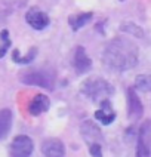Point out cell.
<instances>
[{"label":"cell","mask_w":151,"mask_h":157,"mask_svg":"<svg viewBox=\"0 0 151 157\" xmlns=\"http://www.w3.org/2000/svg\"><path fill=\"white\" fill-rule=\"evenodd\" d=\"M138 46L124 37H114L108 42L102 52V62L113 71H127L138 64Z\"/></svg>","instance_id":"cell-1"},{"label":"cell","mask_w":151,"mask_h":157,"mask_svg":"<svg viewBox=\"0 0 151 157\" xmlns=\"http://www.w3.org/2000/svg\"><path fill=\"white\" fill-rule=\"evenodd\" d=\"M80 90H81V94H85L88 98H90L93 102H101L104 99H108L114 92L113 86L107 80L99 77L88 78L86 82H83Z\"/></svg>","instance_id":"cell-2"},{"label":"cell","mask_w":151,"mask_h":157,"mask_svg":"<svg viewBox=\"0 0 151 157\" xmlns=\"http://www.w3.org/2000/svg\"><path fill=\"white\" fill-rule=\"evenodd\" d=\"M21 82L24 85L46 87L49 90H53V87H55V77H53V74H51L49 71H44V70L25 71L24 74H21Z\"/></svg>","instance_id":"cell-3"},{"label":"cell","mask_w":151,"mask_h":157,"mask_svg":"<svg viewBox=\"0 0 151 157\" xmlns=\"http://www.w3.org/2000/svg\"><path fill=\"white\" fill-rule=\"evenodd\" d=\"M136 157H151V120H145L139 128Z\"/></svg>","instance_id":"cell-4"},{"label":"cell","mask_w":151,"mask_h":157,"mask_svg":"<svg viewBox=\"0 0 151 157\" xmlns=\"http://www.w3.org/2000/svg\"><path fill=\"white\" fill-rule=\"evenodd\" d=\"M34 150V142L27 135H18L10 144V157H30Z\"/></svg>","instance_id":"cell-5"},{"label":"cell","mask_w":151,"mask_h":157,"mask_svg":"<svg viewBox=\"0 0 151 157\" xmlns=\"http://www.w3.org/2000/svg\"><path fill=\"white\" fill-rule=\"evenodd\" d=\"M25 21L31 28H34V30H37V31H42V30H44L46 27L51 24L49 17L44 13L42 9L36 8V6L34 8H30L28 10H27Z\"/></svg>","instance_id":"cell-6"},{"label":"cell","mask_w":151,"mask_h":157,"mask_svg":"<svg viewBox=\"0 0 151 157\" xmlns=\"http://www.w3.org/2000/svg\"><path fill=\"white\" fill-rule=\"evenodd\" d=\"M144 113V107L133 87L127 89V116L130 120H138Z\"/></svg>","instance_id":"cell-7"},{"label":"cell","mask_w":151,"mask_h":157,"mask_svg":"<svg viewBox=\"0 0 151 157\" xmlns=\"http://www.w3.org/2000/svg\"><path fill=\"white\" fill-rule=\"evenodd\" d=\"M73 65H74V68H76V71L79 74H85V73L90 71V68H92V61L88 56V53H86L83 46H77L76 48L74 56H73Z\"/></svg>","instance_id":"cell-8"},{"label":"cell","mask_w":151,"mask_h":157,"mask_svg":"<svg viewBox=\"0 0 151 157\" xmlns=\"http://www.w3.org/2000/svg\"><path fill=\"white\" fill-rule=\"evenodd\" d=\"M42 153L44 157H65V147L61 140L51 138L42 142Z\"/></svg>","instance_id":"cell-9"},{"label":"cell","mask_w":151,"mask_h":157,"mask_svg":"<svg viewBox=\"0 0 151 157\" xmlns=\"http://www.w3.org/2000/svg\"><path fill=\"white\" fill-rule=\"evenodd\" d=\"M80 133L83 135L85 141L88 142L89 145H90V144H93V142H101V141H102V133H101V129H99L93 122H90V120H85V122L81 123Z\"/></svg>","instance_id":"cell-10"},{"label":"cell","mask_w":151,"mask_h":157,"mask_svg":"<svg viewBox=\"0 0 151 157\" xmlns=\"http://www.w3.org/2000/svg\"><path fill=\"white\" fill-rule=\"evenodd\" d=\"M49 107H51L49 98L43 94H37L36 96H33V99L28 104V113L31 116H40L42 113L47 111Z\"/></svg>","instance_id":"cell-11"},{"label":"cell","mask_w":151,"mask_h":157,"mask_svg":"<svg viewBox=\"0 0 151 157\" xmlns=\"http://www.w3.org/2000/svg\"><path fill=\"white\" fill-rule=\"evenodd\" d=\"M95 119L99 120L102 124H105V126L111 124L115 120V113L113 110V107H111V102L108 99L101 101V108L98 111H95Z\"/></svg>","instance_id":"cell-12"},{"label":"cell","mask_w":151,"mask_h":157,"mask_svg":"<svg viewBox=\"0 0 151 157\" xmlns=\"http://www.w3.org/2000/svg\"><path fill=\"white\" fill-rule=\"evenodd\" d=\"M12 128V111L9 108L0 110V141L8 136Z\"/></svg>","instance_id":"cell-13"},{"label":"cell","mask_w":151,"mask_h":157,"mask_svg":"<svg viewBox=\"0 0 151 157\" xmlns=\"http://www.w3.org/2000/svg\"><path fill=\"white\" fill-rule=\"evenodd\" d=\"M92 17H93L92 12H85V13H79V15H71L68 18V24L71 25L73 31H77L81 27L86 25L89 21L92 19Z\"/></svg>","instance_id":"cell-14"},{"label":"cell","mask_w":151,"mask_h":157,"mask_svg":"<svg viewBox=\"0 0 151 157\" xmlns=\"http://www.w3.org/2000/svg\"><path fill=\"white\" fill-rule=\"evenodd\" d=\"M36 55H37V48H31L25 56H19L18 49H13V52H12V59L17 62V64H19V65H28V64H31V62L34 61Z\"/></svg>","instance_id":"cell-15"},{"label":"cell","mask_w":151,"mask_h":157,"mask_svg":"<svg viewBox=\"0 0 151 157\" xmlns=\"http://www.w3.org/2000/svg\"><path fill=\"white\" fill-rule=\"evenodd\" d=\"M135 87L144 92H151V74H139L135 78Z\"/></svg>","instance_id":"cell-16"},{"label":"cell","mask_w":151,"mask_h":157,"mask_svg":"<svg viewBox=\"0 0 151 157\" xmlns=\"http://www.w3.org/2000/svg\"><path fill=\"white\" fill-rule=\"evenodd\" d=\"M120 28H122V31L129 33V34L135 36V37H138V39L144 37V31H142V28L139 25H136V24H133V22H123Z\"/></svg>","instance_id":"cell-17"},{"label":"cell","mask_w":151,"mask_h":157,"mask_svg":"<svg viewBox=\"0 0 151 157\" xmlns=\"http://www.w3.org/2000/svg\"><path fill=\"white\" fill-rule=\"evenodd\" d=\"M0 39L3 40V46L0 48V58H3L5 55H6V52H8V49L10 48V39H9V31L8 30H3L2 33H0Z\"/></svg>","instance_id":"cell-18"},{"label":"cell","mask_w":151,"mask_h":157,"mask_svg":"<svg viewBox=\"0 0 151 157\" xmlns=\"http://www.w3.org/2000/svg\"><path fill=\"white\" fill-rule=\"evenodd\" d=\"M89 153L92 157H102V147L99 142H93L89 145Z\"/></svg>","instance_id":"cell-19"}]
</instances>
